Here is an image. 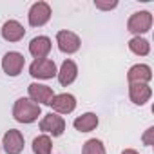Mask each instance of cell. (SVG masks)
<instances>
[{"label":"cell","mask_w":154,"mask_h":154,"mask_svg":"<svg viewBox=\"0 0 154 154\" xmlns=\"http://www.w3.org/2000/svg\"><path fill=\"white\" fill-rule=\"evenodd\" d=\"M40 114H42V107L38 103H35L33 100H29V98L17 100V103L13 107V116L20 123H33V122L38 120Z\"/></svg>","instance_id":"obj_1"},{"label":"cell","mask_w":154,"mask_h":154,"mask_svg":"<svg viewBox=\"0 0 154 154\" xmlns=\"http://www.w3.org/2000/svg\"><path fill=\"white\" fill-rule=\"evenodd\" d=\"M56 65L53 60L49 58H42V60H35L31 65H29V74L33 78H38V80H49L56 74Z\"/></svg>","instance_id":"obj_2"},{"label":"cell","mask_w":154,"mask_h":154,"mask_svg":"<svg viewBox=\"0 0 154 154\" xmlns=\"http://www.w3.org/2000/svg\"><path fill=\"white\" fill-rule=\"evenodd\" d=\"M150 26H152V15L149 13V11H138V13H134L131 18H129V22H127V29L131 31V33H134V35H141V33H147L149 29H150Z\"/></svg>","instance_id":"obj_3"},{"label":"cell","mask_w":154,"mask_h":154,"mask_svg":"<svg viewBox=\"0 0 154 154\" xmlns=\"http://www.w3.org/2000/svg\"><path fill=\"white\" fill-rule=\"evenodd\" d=\"M51 18V6L47 2H36L29 9V26L31 27H40L47 24Z\"/></svg>","instance_id":"obj_4"},{"label":"cell","mask_w":154,"mask_h":154,"mask_svg":"<svg viewBox=\"0 0 154 154\" xmlns=\"http://www.w3.org/2000/svg\"><path fill=\"white\" fill-rule=\"evenodd\" d=\"M24 62H26V58H24L20 53L9 51V53H6L4 58H2V69H4V72H6L8 76H18L20 71L24 69Z\"/></svg>","instance_id":"obj_5"},{"label":"cell","mask_w":154,"mask_h":154,"mask_svg":"<svg viewBox=\"0 0 154 154\" xmlns=\"http://www.w3.org/2000/svg\"><path fill=\"white\" fill-rule=\"evenodd\" d=\"M56 44H58V49L65 54H72L80 49V38L72 31H58Z\"/></svg>","instance_id":"obj_6"},{"label":"cell","mask_w":154,"mask_h":154,"mask_svg":"<svg viewBox=\"0 0 154 154\" xmlns=\"http://www.w3.org/2000/svg\"><path fill=\"white\" fill-rule=\"evenodd\" d=\"M40 131L49 132V134H53V136H62L63 131H65V122H63L62 116L49 112V114H45V116L42 118V122H40Z\"/></svg>","instance_id":"obj_7"},{"label":"cell","mask_w":154,"mask_h":154,"mask_svg":"<svg viewBox=\"0 0 154 154\" xmlns=\"http://www.w3.org/2000/svg\"><path fill=\"white\" fill-rule=\"evenodd\" d=\"M2 145H4V150L8 154H20L24 150V136H22V132L17 131V129L8 131L4 134Z\"/></svg>","instance_id":"obj_8"},{"label":"cell","mask_w":154,"mask_h":154,"mask_svg":"<svg viewBox=\"0 0 154 154\" xmlns=\"http://www.w3.org/2000/svg\"><path fill=\"white\" fill-rule=\"evenodd\" d=\"M27 93H29V100H33L35 103H44V105H49L54 93L49 85H42V84H31L27 87Z\"/></svg>","instance_id":"obj_9"},{"label":"cell","mask_w":154,"mask_h":154,"mask_svg":"<svg viewBox=\"0 0 154 154\" xmlns=\"http://www.w3.org/2000/svg\"><path fill=\"white\" fill-rule=\"evenodd\" d=\"M49 105L53 107V111H56L60 114H69V112H72L76 109V98L72 94H69V93L54 94Z\"/></svg>","instance_id":"obj_10"},{"label":"cell","mask_w":154,"mask_h":154,"mask_svg":"<svg viewBox=\"0 0 154 154\" xmlns=\"http://www.w3.org/2000/svg\"><path fill=\"white\" fill-rule=\"evenodd\" d=\"M152 78V71L149 65L145 63H138V65H132L127 72V80L129 84H147L150 82Z\"/></svg>","instance_id":"obj_11"},{"label":"cell","mask_w":154,"mask_h":154,"mask_svg":"<svg viewBox=\"0 0 154 154\" xmlns=\"http://www.w3.org/2000/svg\"><path fill=\"white\" fill-rule=\"evenodd\" d=\"M129 96L134 105H143L152 96V91L147 84H129Z\"/></svg>","instance_id":"obj_12"},{"label":"cell","mask_w":154,"mask_h":154,"mask_svg":"<svg viewBox=\"0 0 154 154\" xmlns=\"http://www.w3.org/2000/svg\"><path fill=\"white\" fill-rule=\"evenodd\" d=\"M56 74H58V82H60V85L67 87V85H71V84L76 80V74H78V67H76V63H74L72 60H65V62L62 63V67H60V71H58Z\"/></svg>","instance_id":"obj_13"},{"label":"cell","mask_w":154,"mask_h":154,"mask_svg":"<svg viewBox=\"0 0 154 154\" xmlns=\"http://www.w3.org/2000/svg\"><path fill=\"white\" fill-rule=\"evenodd\" d=\"M24 35H26V29H24V26H22L20 22H17V20H8V22L2 26V36H4V40H8V42H18V40L24 38Z\"/></svg>","instance_id":"obj_14"},{"label":"cell","mask_w":154,"mask_h":154,"mask_svg":"<svg viewBox=\"0 0 154 154\" xmlns=\"http://www.w3.org/2000/svg\"><path fill=\"white\" fill-rule=\"evenodd\" d=\"M51 51V40L47 36H35L29 44V53L36 58V60H42L49 54Z\"/></svg>","instance_id":"obj_15"},{"label":"cell","mask_w":154,"mask_h":154,"mask_svg":"<svg viewBox=\"0 0 154 154\" xmlns=\"http://www.w3.org/2000/svg\"><path fill=\"white\" fill-rule=\"evenodd\" d=\"M74 129L80 131V132H91L98 127V116L94 112H85L82 116H78L74 120Z\"/></svg>","instance_id":"obj_16"},{"label":"cell","mask_w":154,"mask_h":154,"mask_svg":"<svg viewBox=\"0 0 154 154\" xmlns=\"http://www.w3.org/2000/svg\"><path fill=\"white\" fill-rule=\"evenodd\" d=\"M51 150H53V141L47 134L36 136L33 140V152L35 154H51Z\"/></svg>","instance_id":"obj_17"},{"label":"cell","mask_w":154,"mask_h":154,"mask_svg":"<svg viewBox=\"0 0 154 154\" xmlns=\"http://www.w3.org/2000/svg\"><path fill=\"white\" fill-rule=\"evenodd\" d=\"M129 49H131L134 54H138V56H145V54H149V51H150V45H149V42H147L145 38L134 36V38L129 42Z\"/></svg>","instance_id":"obj_18"},{"label":"cell","mask_w":154,"mask_h":154,"mask_svg":"<svg viewBox=\"0 0 154 154\" xmlns=\"http://www.w3.org/2000/svg\"><path fill=\"white\" fill-rule=\"evenodd\" d=\"M82 154H105V147L100 140L93 138V140H87L84 149H82Z\"/></svg>","instance_id":"obj_19"},{"label":"cell","mask_w":154,"mask_h":154,"mask_svg":"<svg viewBox=\"0 0 154 154\" xmlns=\"http://www.w3.org/2000/svg\"><path fill=\"white\" fill-rule=\"evenodd\" d=\"M116 6H118V2H100V0H94V8H98V9H103V11L114 9Z\"/></svg>","instance_id":"obj_20"},{"label":"cell","mask_w":154,"mask_h":154,"mask_svg":"<svg viewBox=\"0 0 154 154\" xmlns=\"http://www.w3.org/2000/svg\"><path fill=\"white\" fill-rule=\"evenodd\" d=\"M152 136H154V127H149L147 132L143 134V143L145 145H152Z\"/></svg>","instance_id":"obj_21"},{"label":"cell","mask_w":154,"mask_h":154,"mask_svg":"<svg viewBox=\"0 0 154 154\" xmlns=\"http://www.w3.org/2000/svg\"><path fill=\"white\" fill-rule=\"evenodd\" d=\"M122 154H140V152H136L134 149H125V150H123Z\"/></svg>","instance_id":"obj_22"}]
</instances>
